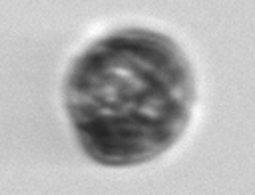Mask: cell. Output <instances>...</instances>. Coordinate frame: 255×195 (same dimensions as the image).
<instances>
[{
  "mask_svg": "<svg viewBox=\"0 0 255 195\" xmlns=\"http://www.w3.org/2000/svg\"><path fill=\"white\" fill-rule=\"evenodd\" d=\"M193 101L189 68L155 32H118L72 68L66 103L82 149L106 165H133L167 149Z\"/></svg>",
  "mask_w": 255,
  "mask_h": 195,
  "instance_id": "cell-1",
  "label": "cell"
}]
</instances>
